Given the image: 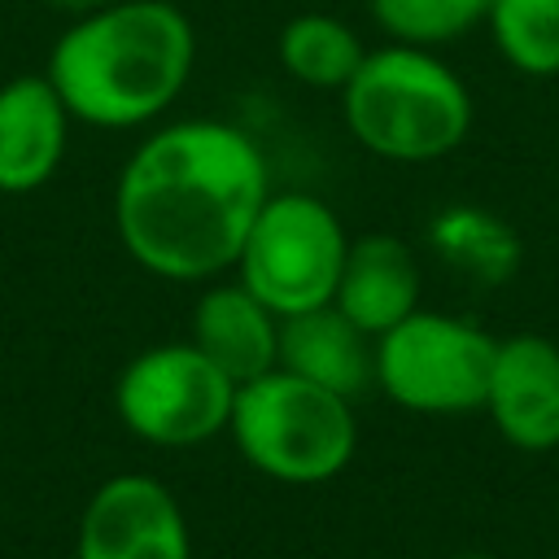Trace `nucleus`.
Masks as SVG:
<instances>
[{"mask_svg":"<svg viewBox=\"0 0 559 559\" xmlns=\"http://www.w3.org/2000/svg\"><path fill=\"white\" fill-rule=\"evenodd\" d=\"M280 367L354 402L376 384V336L328 301L280 319Z\"/></svg>","mask_w":559,"mask_h":559,"instance_id":"obj_13","label":"nucleus"},{"mask_svg":"<svg viewBox=\"0 0 559 559\" xmlns=\"http://www.w3.org/2000/svg\"><path fill=\"white\" fill-rule=\"evenodd\" d=\"M419 293H424V271L415 249L402 236L371 231L349 240L332 306L349 314L367 336H380L393 323H402L411 310H419Z\"/></svg>","mask_w":559,"mask_h":559,"instance_id":"obj_12","label":"nucleus"},{"mask_svg":"<svg viewBox=\"0 0 559 559\" xmlns=\"http://www.w3.org/2000/svg\"><path fill=\"white\" fill-rule=\"evenodd\" d=\"M70 109L48 74H17L0 83V192L26 197L44 188L70 148Z\"/></svg>","mask_w":559,"mask_h":559,"instance_id":"obj_10","label":"nucleus"},{"mask_svg":"<svg viewBox=\"0 0 559 559\" xmlns=\"http://www.w3.org/2000/svg\"><path fill=\"white\" fill-rule=\"evenodd\" d=\"M345 131L376 157L424 166L450 157L476 118L463 74L432 48L380 44L367 48L354 79L336 92Z\"/></svg>","mask_w":559,"mask_h":559,"instance_id":"obj_3","label":"nucleus"},{"mask_svg":"<svg viewBox=\"0 0 559 559\" xmlns=\"http://www.w3.org/2000/svg\"><path fill=\"white\" fill-rule=\"evenodd\" d=\"M236 380L192 341H162L127 358L114 384L118 424L157 450H192L227 432Z\"/></svg>","mask_w":559,"mask_h":559,"instance_id":"obj_7","label":"nucleus"},{"mask_svg":"<svg viewBox=\"0 0 559 559\" xmlns=\"http://www.w3.org/2000/svg\"><path fill=\"white\" fill-rule=\"evenodd\" d=\"M480 411L507 445L524 454L559 450V345L542 332L498 341Z\"/></svg>","mask_w":559,"mask_h":559,"instance_id":"obj_9","label":"nucleus"},{"mask_svg":"<svg viewBox=\"0 0 559 559\" xmlns=\"http://www.w3.org/2000/svg\"><path fill=\"white\" fill-rule=\"evenodd\" d=\"M485 26L511 70L528 79L559 74V0H489Z\"/></svg>","mask_w":559,"mask_h":559,"instance_id":"obj_16","label":"nucleus"},{"mask_svg":"<svg viewBox=\"0 0 559 559\" xmlns=\"http://www.w3.org/2000/svg\"><path fill=\"white\" fill-rule=\"evenodd\" d=\"M271 197L258 140L223 118L153 127L114 183V227L127 258L170 284L227 275Z\"/></svg>","mask_w":559,"mask_h":559,"instance_id":"obj_1","label":"nucleus"},{"mask_svg":"<svg viewBox=\"0 0 559 559\" xmlns=\"http://www.w3.org/2000/svg\"><path fill=\"white\" fill-rule=\"evenodd\" d=\"M192 66L197 31L175 0H109L66 22L44 74L74 122L135 131L183 96Z\"/></svg>","mask_w":559,"mask_h":559,"instance_id":"obj_2","label":"nucleus"},{"mask_svg":"<svg viewBox=\"0 0 559 559\" xmlns=\"http://www.w3.org/2000/svg\"><path fill=\"white\" fill-rule=\"evenodd\" d=\"M498 336L450 310H411L376 336V389L411 415H472L485 406Z\"/></svg>","mask_w":559,"mask_h":559,"instance_id":"obj_6","label":"nucleus"},{"mask_svg":"<svg viewBox=\"0 0 559 559\" xmlns=\"http://www.w3.org/2000/svg\"><path fill=\"white\" fill-rule=\"evenodd\" d=\"M367 9L393 44L441 48L485 26L489 0H367Z\"/></svg>","mask_w":559,"mask_h":559,"instance_id":"obj_17","label":"nucleus"},{"mask_svg":"<svg viewBox=\"0 0 559 559\" xmlns=\"http://www.w3.org/2000/svg\"><path fill=\"white\" fill-rule=\"evenodd\" d=\"M74 559H192L179 498L144 472L105 476L79 515Z\"/></svg>","mask_w":559,"mask_h":559,"instance_id":"obj_8","label":"nucleus"},{"mask_svg":"<svg viewBox=\"0 0 559 559\" xmlns=\"http://www.w3.org/2000/svg\"><path fill=\"white\" fill-rule=\"evenodd\" d=\"M345 253L349 231L328 201L301 188H271L231 271L258 301L288 319L332 301Z\"/></svg>","mask_w":559,"mask_h":559,"instance_id":"obj_5","label":"nucleus"},{"mask_svg":"<svg viewBox=\"0 0 559 559\" xmlns=\"http://www.w3.org/2000/svg\"><path fill=\"white\" fill-rule=\"evenodd\" d=\"M188 341L214 358L236 384L280 367V314L240 280H210L192 301Z\"/></svg>","mask_w":559,"mask_h":559,"instance_id":"obj_11","label":"nucleus"},{"mask_svg":"<svg viewBox=\"0 0 559 559\" xmlns=\"http://www.w3.org/2000/svg\"><path fill=\"white\" fill-rule=\"evenodd\" d=\"M454 559H493V555H480V550H463V555H454Z\"/></svg>","mask_w":559,"mask_h":559,"instance_id":"obj_19","label":"nucleus"},{"mask_svg":"<svg viewBox=\"0 0 559 559\" xmlns=\"http://www.w3.org/2000/svg\"><path fill=\"white\" fill-rule=\"evenodd\" d=\"M52 9H61L66 17H83V13H96V9H105L109 0H48Z\"/></svg>","mask_w":559,"mask_h":559,"instance_id":"obj_18","label":"nucleus"},{"mask_svg":"<svg viewBox=\"0 0 559 559\" xmlns=\"http://www.w3.org/2000/svg\"><path fill=\"white\" fill-rule=\"evenodd\" d=\"M432 249L445 258V266L463 271L476 284H502L520 266V236L507 218L480 210V205H450L428 227Z\"/></svg>","mask_w":559,"mask_h":559,"instance_id":"obj_15","label":"nucleus"},{"mask_svg":"<svg viewBox=\"0 0 559 559\" xmlns=\"http://www.w3.org/2000/svg\"><path fill=\"white\" fill-rule=\"evenodd\" d=\"M227 437L240 459L280 485H328L358 450L354 402L284 367L236 384Z\"/></svg>","mask_w":559,"mask_h":559,"instance_id":"obj_4","label":"nucleus"},{"mask_svg":"<svg viewBox=\"0 0 559 559\" xmlns=\"http://www.w3.org/2000/svg\"><path fill=\"white\" fill-rule=\"evenodd\" d=\"M275 57L288 79L314 92H341L362 66L367 48L358 31L336 13H297L280 26Z\"/></svg>","mask_w":559,"mask_h":559,"instance_id":"obj_14","label":"nucleus"}]
</instances>
